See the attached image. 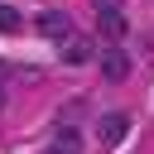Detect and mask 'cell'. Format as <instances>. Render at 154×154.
I'll return each mask as SVG.
<instances>
[{"label": "cell", "mask_w": 154, "mask_h": 154, "mask_svg": "<svg viewBox=\"0 0 154 154\" xmlns=\"http://www.w3.org/2000/svg\"><path fill=\"white\" fill-rule=\"evenodd\" d=\"M96 67H101V77H106V82H125V77H130V53H125L120 43H111V48H101Z\"/></svg>", "instance_id": "1"}, {"label": "cell", "mask_w": 154, "mask_h": 154, "mask_svg": "<svg viewBox=\"0 0 154 154\" xmlns=\"http://www.w3.org/2000/svg\"><path fill=\"white\" fill-rule=\"evenodd\" d=\"M125 130H130V116H125V111H106V116L96 120V140H101V149H116V144L125 140Z\"/></svg>", "instance_id": "2"}, {"label": "cell", "mask_w": 154, "mask_h": 154, "mask_svg": "<svg viewBox=\"0 0 154 154\" xmlns=\"http://www.w3.org/2000/svg\"><path fill=\"white\" fill-rule=\"evenodd\" d=\"M34 24H38V34H43V38H53V43H67V38H72V19H67L63 10H43Z\"/></svg>", "instance_id": "3"}, {"label": "cell", "mask_w": 154, "mask_h": 154, "mask_svg": "<svg viewBox=\"0 0 154 154\" xmlns=\"http://www.w3.org/2000/svg\"><path fill=\"white\" fill-rule=\"evenodd\" d=\"M96 34H101L106 43H120V38L130 34V24H125V10H106V14H96Z\"/></svg>", "instance_id": "4"}, {"label": "cell", "mask_w": 154, "mask_h": 154, "mask_svg": "<svg viewBox=\"0 0 154 154\" xmlns=\"http://www.w3.org/2000/svg\"><path fill=\"white\" fill-rule=\"evenodd\" d=\"M53 149H58V154H82V135H77L72 125H63V130L53 135Z\"/></svg>", "instance_id": "5"}, {"label": "cell", "mask_w": 154, "mask_h": 154, "mask_svg": "<svg viewBox=\"0 0 154 154\" xmlns=\"http://www.w3.org/2000/svg\"><path fill=\"white\" fill-rule=\"evenodd\" d=\"M58 48H63V63H87V58H91V48H87V38H77V34H72L67 43H58Z\"/></svg>", "instance_id": "6"}, {"label": "cell", "mask_w": 154, "mask_h": 154, "mask_svg": "<svg viewBox=\"0 0 154 154\" xmlns=\"http://www.w3.org/2000/svg\"><path fill=\"white\" fill-rule=\"evenodd\" d=\"M0 34H19V10L0 0Z\"/></svg>", "instance_id": "7"}, {"label": "cell", "mask_w": 154, "mask_h": 154, "mask_svg": "<svg viewBox=\"0 0 154 154\" xmlns=\"http://www.w3.org/2000/svg\"><path fill=\"white\" fill-rule=\"evenodd\" d=\"M96 5V14H106V10H125V0H91Z\"/></svg>", "instance_id": "8"}, {"label": "cell", "mask_w": 154, "mask_h": 154, "mask_svg": "<svg viewBox=\"0 0 154 154\" xmlns=\"http://www.w3.org/2000/svg\"><path fill=\"white\" fill-rule=\"evenodd\" d=\"M5 82H10V63L0 58V106H5Z\"/></svg>", "instance_id": "9"}]
</instances>
